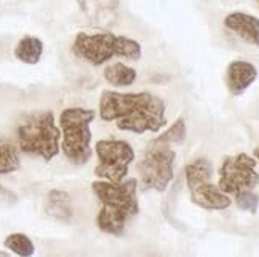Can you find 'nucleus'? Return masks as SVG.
<instances>
[{
    "mask_svg": "<svg viewBox=\"0 0 259 257\" xmlns=\"http://www.w3.org/2000/svg\"><path fill=\"white\" fill-rule=\"evenodd\" d=\"M45 211L47 215L56 221L69 222L72 219V205H70V195L64 191H51L47 197L45 203Z\"/></svg>",
    "mask_w": 259,
    "mask_h": 257,
    "instance_id": "f8f14e48",
    "label": "nucleus"
},
{
    "mask_svg": "<svg viewBox=\"0 0 259 257\" xmlns=\"http://www.w3.org/2000/svg\"><path fill=\"white\" fill-rule=\"evenodd\" d=\"M254 158L257 159V162H259V148H256L254 149Z\"/></svg>",
    "mask_w": 259,
    "mask_h": 257,
    "instance_id": "aec40b11",
    "label": "nucleus"
},
{
    "mask_svg": "<svg viewBox=\"0 0 259 257\" xmlns=\"http://www.w3.org/2000/svg\"><path fill=\"white\" fill-rule=\"evenodd\" d=\"M72 51L76 58L93 65H102L111 58H124L129 61H139L142 58V46L139 41L110 32H80L75 37Z\"/></svg>",
    "mask_w": 259,
    "mask_h": 257,
    "instance_id": "7ed1b4c3",
    "label": "nucleus"
},
{
    "mask_svg": "<svg viewBox=\"0 0 259 257\" xmlns=\"http://www.w3.org/2000/svg\"><path fill=\"white\" fill-rule=\"evenodd\" d=\"M8 254L7 252H4V251H0V257H7Z\"/></svg>",
    "mask_w": 259,
    "mask_h": 257,
    "instance_id": "412c9836",
    "label": "nucleus"
},
{
    "mask_svg": "<svg viewBox=\"0 0 259 257\" xmlns=\"http://www.w3.org/2000/svg\"><path fill=\"white\" fill-rule=\"evenodd\" d=\"M18 148L43 161H51L59 154L61 130L54 122L53 111H38L21 121L16 130Z\"/></svg>",
    "mask_w": 259,
    "mask_h": 257,
    "instance_id": "20e7f679",
    "label": "nucleus"
},
{
    "mask_svg": "<svg viewBox=\"0 0 259 257\" xmlns=\"http://www.w3.org/2000/svg\"><path fill=\"white\" fill-rule=\"evenodd\" d=\"M186 184L193 203L204 210H226L231 207V198L218 186L211 183L213 165L207 159H196L185 169Z\"/></svg>",
    "mask_w": 259,
    "mask_h": 257,
    "instance_id": "0eeeda50",
    "label": "nucleus"
},
{
    "mask_svg": "<svg viewBox=\"0 0 259 257\" xmlns=\"http://www.w3.org/2000/svg\"><path fill=\"white\" fill-rule=\"evenodd\" d=\"M185 138H186V124H185V121L180 118L156 140L167 143V144H182Z\"/></svg>",
    "mask_w": 259,
    "mask_h": 257,
    "instance_id": "f3484780",
    "label": "nucleus"
},
{
    "mask_svg": "<svg viewBox=\"0 0 259 257\" xmlns=\"http://www.w3.org/2000/svg\"><path fill=\"white\" fill-rule=\"evenodd\" d=\"M99 165L96 176L111 183H121L129 173V167L135 159L132 146L124 140H100L96 144Z\"/></svg>",
    "mask_w": 259,
    "mask_h": 257,
    "instance_id": "6e6552de",
    "label": "nucleus"
},
{
    "mask_svg": "<svg viewBox=\"0 0 259 257\" xmlns=\"http://www.w3.org/2000/svg\"><path fill=\"white\" fill-rule=\"evenodd\" d=\"M257 78V69L246 61H234L228 67L226 83L232 95H242Z\"/></svg>",
    "mask_w": 259,
    "mask_h": 257,
    "instance_id": "9b49d317",
    "label": "nucleus"
},
{
    "mask_svg": "<svg viewBox=\"0 0 259 257\" xmlns=\"http://www.w3.org/2000/svg\"><path fill=\"white\" fill-rule=\"evenodd\" d=\"M235 205L243 211H250L256 213L259 208V197L253 191H243L235 194Z\"/></svg>",
    "mask_w": 259,
    "mask_h": 257,
    "instance_id": "a211bd4d",
    "label": "nucleus"
},
{
    "mask_svg": "<svg viewBox=\"0 0 259 257\" xmlns=\"http://www.w3.org/2000/svg\"><path fill=\"white\" fill-rule=\"evenodd\" d=\"M224 26L243 41L259 46V19L253 15L234 11L224 18Z\"/></svg>",
    "mask_w": 259,
    "mask_h": 257,
    "instance_id": "9d476101",
    "label": "nucleus"
},
{
    "mask_svg": "<svg viewBox=\"0 0 259 257\" xmlns=\"http://www.w3.org/2000/svg\"><path fill=\"white\" fill-rule=\"evenodd\" d=\"M21 167L18 148L7 138H0V175L16 172Z\"/></svg>",
    "mask_w": 259,
    "mask_h": 257,
    "instance_id": "2eb2a0df",
    "label": "nucleus"
},
{
    "mask_svg": "<svg viewBox=\"0 0 259 257\" xmlns=\"http://www.w3.org/2000/svg\"><path fill=\"white\" fill-rule=\"evenodd\" d=\"M16 202H18L16 194L0 184V207H13Z\"/></svg>",
    "mask_w": 259,
    "mask_h": 257,
    "instance_id": "6ab92c4d",
    "label": "nucleus"
},
{
    "mask_svg": "<svg viewBox=\"0 0 259 257\" xmlns=\"http://www.w3.org/2000/svg\"><path fill=\"white\" fill-rule=\"evenodd\" d=\"M172 144L153 140L146 146L143 158L139 162V173L143 191L164 192L174 180V162L175 151Z\"/></svg>",
    "mask_w": 259,
    "mask_h": 257,
    "instance_id": "423d86ee",
    "label": "nucleus"
},
{
    "mask_svg": "<svg viewBox=\"0 0 259 257\" xmlns=\"http://www.w3.org/2000/svg\"><path fill=\"white\" fill-rule=\"evenodd\" d=\"M41 54H43V41L37 37H24L21 38L15 48V56L16 59L33 65L37 64L41 59Z\"/></svg>",
    "mask_w": 259,
    "mask_h": 257,
    "instance_id": "ddd939ff",
    "label": "nucleus"
},
{
    "mask_svg": "<svg viewBox=\"0 0 259 257\" xmlns=\"http://www.w3.org/2000/svg\"><path fill=\"white\" fill-rule=\"evenodd\" d=\"M99 116L107 122H116L119 130L137 135L159 132L167 124L164 100L150 92H116L107 89L100 95Z\"/></svg>",
    "mask_w": 259,
    "mask_h": 257,
    "instance_id": "f257e3e1",
    "label": "nucleus"
},
{
    "mask_svg": "<svg viewBox=\"0 0 259 257\" xmlns=\"http://www.w3.org/2000/svg\"><path fill=\"white\" fill-rule=\"evenodd\" d=\"M96 118L94 110L67 108L59 116L62 151L65 158L75 165H84L93 156L91 149V122Z\"/></svg>",
    "mask_w": 259,
    "mask_h": 257,
    "instance_id": "39448f33",
    "label": "nucleus"
},
{
    "mask_svg": "<svg viewBox=\"0 0 259 257\" xmlns=\"http://www.w3.org/2000/svg\"><path fill=\"white\" fill-rule=\"evenodd\" d=\"M4 244L7 249L21 257H29L35 252V246H33L32 240L27 235H24V233H11V235L5 238Z\"/></svg>",
    "mask_w": 259,
    "mask_h": 257,
    "instance_id": "dca6fc26",
    "label": "nucleus"
},
{
    "mask_svg": "<svg viewBox=\"0 0 259 257\" xmlns=\"http://www.w3.org/2000/svg\"><path fill=\"white\" fill-rule=\"evenodd\" d=\"M105 80L118 87H124V86H131L134 84V81L137 80V72L132 67L122 64V62H116L113 65H110L104 72Z\"/></svg>",
    "mask_w": 259,
    "mask_h": 257,
    "instance_id": "4468645a",
    "label": "nucleus"
},
{
    "mask_svg": "<svg viewBox=\"0 0 259 257\" xmlns=\"http://www.w3.org/2000/svg\"><path fill=\"white\" fill-rule=\"evenodd\" d=\"M259 184V173L256 172V161L251 156L240 152L223 161L220 167L218 187L224 194H239L253 191Z\"/></svg>",
    "mask_w": 259,
    "mask_h": 257,
    "instance_id": "1a4fd4ad",
    "label": "nucleus"
},
{
    "mask_svg": "<svg viewBox=\"0 0 259 257\" xmlns=\"http://www.w3.org/2000/svg\"><path fill=\"white\" fill-rule=\"evenodd\" d=\"M93 192L100 202V211L96 218L97 227L108 235L119 237L124 233L127 222L139 215V183L129 178L121 183L94 181Z\"/></svg>",
    "mask_w": 259,
    "mask_h": 257,
    "instance_id": "f03ea898",
    "label": "nucleus"
},
{
    "mask_svg": "<svg viewBox=\"0 0 259 257\" xmlns=\"http://www.w3.org/2000/svg\"><path fill=\"white\" fill-rule=\"evenodd\" d=\"M257 4H259V0H257Z\"/></svg>",
    "mask_w": 259,
    "mask_h": 257,
    "instance_id": "4be33fe9",
    "label": "nucleus"
}]
</instances>
